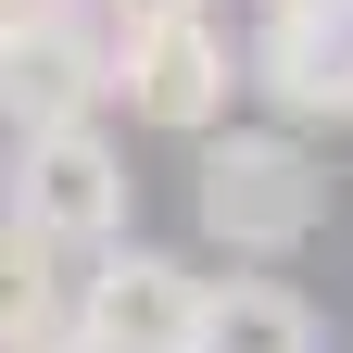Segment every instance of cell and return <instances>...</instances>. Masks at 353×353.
I'll return each instance as SVG.
<instances>
[{"mask_svg":"<svg viewBox=\"0 0 353 353\" xmlns=\"http://www.w3.org/2000/svg\"><path fill=\"white\" fill-rule=\"evenodd\" d=\"M88 13H101V26L126 38V26H176V13H214V0H88Z\"/></svg>","mask_w":353,"mask_h":353,"instance_id":"9","label":"cell"},{"mask_svg":"<svg viewBox=\"0 0 353 353\" xmlns=\"http://www.w3.org/2000/svg\"><path fill=\"white\" fill-rule=\"evenodd\" d=\"M101 101H114V26L88 0L0 38V114L13 126H101Z\"/></svg>","mask_w":353,"mask_h":353,"instance_id":"5","label":"cell"},{"mask_svg":"<svg viewBox=\"0 0 353 353\" xmlns=\"http://www.w3.org/2000/svg\"><path fill=\"white\" fill-rule=\"evenodd\" d=\"M240 88L278 101V126H353V0L341 13H265L240 38Z\"/></svg>","mask_w":353,"mask_h":353,"instance_id":"6","label":"cell"},{"mask_svg":"<svg viewBox=\"0 0 353 353\" xmlns=\"http://www.w3.org/2000/svg\"><path fill=\"white\" fill-rule=\"evenodd\" d=\"M63 290L76 278H51V252L0 228V353H38V341H51L63 328Z\"/></svg>","mask_w":353,"mask_h":353,"instance_id":"8","label":"cell"},{"mask_svg":"<svg viewBox=\"0 0 353 353\" xmlns=\"http://www.w3.org/2000/svg\"><path fill=\"white\" fill-rule=\"evenodd\" d=\"M63 328L101 341V353H190V328H202V265L164 252V240H114V252H88V278L63 290Z\"/></svg>","mask_w":353,"mask_h":353,"instance_id":"4","label":"cell"},{"mask_svg":"<svg viewBox=\"0 0 353 353\" xmlns=\"http://www.w3.org/2000/svg\"><path fill=\"white\" fill-rule=\"evenodd\" d=\"M51 13H76V0H0V38H26V26H51Z\"/></svg>","mask_w":353,"mask_h":353,"instance_id":"10","label":"cell"},{"mask_svg":"<svg viewBox=\"0 0 353 353\" xmlns=\"http://www.w3.org/2000/svg\"><path fill=\"white\" fill-rule=\"evenodd\" d=\"M114 101L164 126V139H214L240 101V38L214 13H176V26H126L114 38Z\"/></svg>","mask_w":353,"mask_h":353,"instance_id":"3","label":"cell"},{"mask_svg":"<svg viewBox=\"0 0 353 353\" xmlns=\"http://www.w3.org/2000/svg\"><path fill=\"white\" fill-rule=\"evenodd\" d=\"M190 353H328V328H316V303L290 278H202Z\"/></svg>","mask_w":353,"mask_h":353,"instance_id":"7","label":"cell"},{"mask_svg":"<svg viewBox=\"0 0 353 353\" xmlns=\"http://www.w3.org/2000/svg\"><path fill=\"white\" fill-rule=\"evenodd\" d=\"M38 353H101V341H76V328H51V341H38Z\"/></svg>","mask_w":353,"mask_h":353,"instance_id":"11","label":"cell"},{"mask_svg":"<svg viewBox=\"0 0 353 353\" xmlns=\"http://www.w3.org/2000/svg\"><path fill=\"white\" fill-rule=\"evenodd\" d=\"M190 202H202V240L228 265H278L328 228V164L290 126H214L190 164Z\"/></svg>","mask_w":353,"mask_h":353,"instance_id":"1","label":"cell"},{"mask_svg":"<svg viewBox=\"0 0 353 353\" xmlns=\"http://www.w3.org/2000/svg\"><path fill=\"white\" fill-rule=\"evenodd\" d=\"M139 214V176H126L114 152V126H13V164H0V228L38 240V252H114V240H139L126 228Z\"/></svg>","mask_w":353,"mask_h":353,"instance_id":"2","label":"cell"},{"mask_svg":"<svg viewBox=\"0 0 353 353\" xmlns=\"http://www.w3.org/2000/svg\"><path fill=\"white\" fill-rule=\"evenodd\" d=\"M265 13H341V0H265Z\"/></svg>","mask_w":353,"mask_h":353,"instance_id":"12","label":"cell"}]
</instances>
